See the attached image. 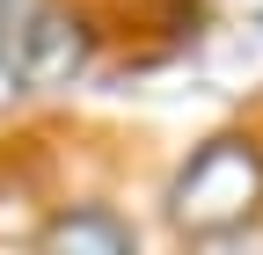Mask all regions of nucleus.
<instances>
[{
  "label": "nucleus",
  "mask_w": 263,
  "mask_h": 255,
  "mask_svg": "<svg viewBox=\"0 0 263 255\" xmlns=\"http://www.w3.org/2000/svg\"><path fill=\"white\" fill-rule=\"evenodd\" d=\"M51 255H139V233L110 204H73L51 219Z\"/></svg>",
  "instance_id": "3"
},
{
  "label": "nucleus",
  "mask_w": 263,
  "mask_h": 255,
  "mask_svg": "<svg viewBox=\"0 0 263 255\" xmlns=\"http://www.w3.org/2000/svg\"><path fill=\"white\" fill-rule=\"evenodd\" d=\"M110 22L95 0H0V95H51L95 73Z\"/></svg>",
  "instance_id": "1"
},
{
  "label": "nucleus",
  "mask_w": 263,
  "mask_h": 255,
  "mask_svg": "<svg viewBox=\"0 0 263 255\" xmlns=\"http://www.w3.org/2000/svg\"><path fill=\"white\" fill-rule=\"evenodd\" d=\"M256 189H263V153H256V139H249V132H227V139H212V146L183 168V182H176L168 204H176L183 226L205 233V226H212V197H227V226H241V219L256 211Z\"/></svg>",
  "instance_id": "2"
}]
</instances>
